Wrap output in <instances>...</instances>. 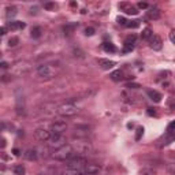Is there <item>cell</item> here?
<instances>
[{
    "instance_id": "cell-16",
    "label": "cell",
    "mask_w": 175,
    "mask_h": 175,
    "mask_svg": "<svg viewBox=\"0 0 175 175\" xmlns=\"http://www.w3.org/2000/svg\"><path fill=\"white\" fill-rule=\"evenodd\" d=\"M23 156H25V159H27V160H30V161L37 160V157H38L37 150L36 149H27L26 152L23 153Z\"/></svg>"
},
{
    "instance_id": "cell-41",
    "label": "cell",
    "mask_w": 175,
    "mask_h": 175,
    "mask_svg": "<svg viewBox=\"0 0 175 175\" xmlns=\"http://www.w3.org/2000/svg\"><path fill=\"white\" fill-rule=\"evenodd\" d=\"M0 67H2V69H7V67H8V64L6 63V62H2V64H0Z\"/></svg>"
},
{
    "instance_id": "cell-39",
    "label": "cell",
    "mask_w": 175,
    "mask_h": 175,
    "mask_svg": "<svg viewBox=\"0 0 175 175\" xmlns=\"http://www.w3.org/2000/svg\"><path fill=\"white\" fill-rule=\"evenodd\" d=\"M13 153H14V155H15V156H19V155H21V150H19V149H17V148H15V149L13 150Z\"/></svg>"
},
{
    "instance_id": "cell-15",
    "label": "cell",
    "mask_w": 175,
    "mask_h": 175,
    "mask_svg": "<svg viewBox=\"0 0 175 175\" xmlns=\"http://www.w3.org/2000/svg\"><path fill=\"white\" fill-rule=\"evenodd\" d=\"M146 94H148V97L152 101H155V103H160L161 94L159 93L157 90H152V89H149V90H146Z\"/></svg>"
},
{
    "instance_id": "cell-23",
    "label": "cell",
    "mask_w": 175,
    "mask_h": 175,
    "mask_svg": "<svg viewBox=\"0 0 175 175\" xmlns=\"http://www.w3.org/2000/svg\"><path fill=\"white\" fill-rule=\"evenodd\" d=\"M84 170H73V168H67V171L63 175H81Z\"/></svg>"
},
{
    "instance_id": "cell-44",
    "label": "cell",
    "mask_w": 175,
    "mask_h": 175,
    "mask_svg": "<svg viewBox=\"0 0 175 175\" xmlns=\"http://www.w3.org/2000/svg\"><path fill=\"white\" fill-rule=\"evenodd\" d=\"M81 175H89V174H86V173H85V171H84V173H82Z\"/></svg>"
},
{
    "instance_id": "cell-36",
    "label": "cell",
    "mask_w": 175,
    "mask_h": 175,
    "mask_svg": "<svg viewBox=\"0 0 175 175\" xmlns=\"http://www.w3.org/2000/svg\"><path fill=\"white\" fill-rule=\"evenodd\" d=\"M173 130H175V121H173L168 125V131H173Z\"/></svg>"
},
{
    "instance_id": "cell-19",
    "label": "cell",
    "mask_w": 175,
    "mask_h": 175,
    "mask_svg": "<svg viewBox=\"0 0 175 175\" xmlns=\"http://www.w3.org/2000/svg\"><path fill=\"white\" fill-rule=\"evenodd\" d=\"M141 37H142V40H149L153 37V32H152V29L150 27H146V29H144L142 30V34H141Z\"/></svg>"
},
{
    "instance_id": "cell-7",
    "label": "cell",
    "mask_w": 175,
    "mask_h": 175,
    "mask_svg": "<svg viewBox=\"0 0 175 175\" xmlns=\"http://www.w3.org/2000/svg\"><path fill=\"white\" fill-rule=\"evenodd\" d=\"M67 130V123L63 121H56L51 123V133L52 134H63Z\"/></svg>"
},
{
    "instance_id": "cell-40",
    "label": "cell",
    "mask_w": 175,
    "mask_h": 175,
    "mask_svg": "<svg viewBox=\"0 0 175 175\" xmlns=\"http://www.w3.org/2000/svg\"><path fill=\"white\" fill-rule=\"evenodd\" d=\"M6 32H7V27L3 26V27H2V36H6Z\"/></svg>"
},
{
    "instance_id": "cell-17",
    "label": "cell",
    "mask_w": 175,
    "mask_h": 175,
    "mask_svg": "<svg viewBox=\"0 0 175 175\" xmlns=\"http://www.w3.org/2000/svg\"><path fill=\"white\" fill-rule=\"evenodd\" d=\"M17 14H18L17 7H14V6H10V7L6 8V17H7L8 19H10V18H13V17H15Z\"/></svg>"
},
{
    "instance_id": "cell-28",
    "label": "cell",
    "mask_w": 175,
    "mask_h": 175,
    "mask_svg": "<svg viewBox=\"0 0 175 175\" xmlns=\"http://www.w3.org/2000/svg\"><path fill=\"white\" fill-rule=\"evenodd\" d=\"M134 41H136V36L131 34V36H129V37L126 38L125 44H134Z\"/></svg>"
},
{
    "instance_id": "cell-45",
    "label": "cell",
    "mask_w": 175,
    "mask_h": 175,
    "mask_svg": "<svg viewBox=\"0 0 175 175\" xmlns=\"http://www.w3.org/2000/svg\"><path fill=\"white\" fill-rule=\"evenodd\" d=\"M37 175H45V174H37Z\"/></svg>"
},
{
    "instance_id": "cell-29",
    "label": "cell",
    "mask_w": 175,
    "mask_h": 175,
    "mask_svg": "<svg viewBox=\"0 0 175 175\" xmlns=\"http://www.w3.org/2000/svg\"><path fill=\"white\" fill-rule=\"evenodd\" d=\"M144 134V127H138L137 129V134H136V140H141V136Z\"/></svg>"
},
{
    "instance_id": "cell-3",
    "label": "cell",
    "mask_w": 175,
    "mask_h": 175,
    "mask_svg": "<svg viewBox=\"0 0 175 175\" xmlns=\"http://www.w3.org/2000/svg\"><path fill=\"white\" fill-rule=\"evenodd\" d=\"M78 107L74 105L71 103H66V104H62L56 108V113L59 116H63V118H70V116H74L78 113Z\"/></svg>"
},
{
    "instance_id": "cell-9",
    "label": "cell",
    "mask_w": 175,
    "mask_h": 175,
    "mask_svg": "<svg viewBox=\"0 0 175 175\" xmlns=\"http://www.w3.org/2000/svg\"><path fill=\"white\" fill-rule=\"evenodd\" d=\"M84 171L89 175H97L101 171V165L96 164V163H92V164H86V167L84 168Z\"/></svg>"
},
{
    "instance_id": "cell-5",
    "label": "cell",
    "mask_w": 175,
    "mask_h": 175,
    "mask_svg": "<svg viewBox=\"0 0 175 175\" xmlns=\"http://www.w3.org/2000/svg\"><path fill=\"white\" fill-rule=\"evenodd\" d=\"M73 148H74V152H77L78 155H86L90 152V144L85 142V141H78V142H75V145H73Z\"/></svg>"
},
{
    "instance_id": "cell-1",
    "label": "cell",
    "mask_w": 175,
    "mask_h": 175,
    "mask_svg": "<svg viewBox=\"0 0 175 175\" xmlns=\"http://www.w3.org/2000/svg\"><path fill=\"white\" fill-rule=\"evenodd\" d=\"M74 148H73L71 144H64L60 148H56L52 153V159L56 161H66L70 160L74 155Z\"/></svg>"
},
{
    "instance_id": "cell-4",
    "label": "cell",
    "mask_w": 175,
    "mask_h": 175,
    "mask_svg": "<svg viewBox=\"0 0 175 175\" xmlns=\"http://www.w3.org/2000/svg\"><path fill=\"white\" fill-rule=\"evenodd\" d=\"M88 161L81 156L77 157H71L70 160H67V168H73V170H84L86 167Z\"/></svg>"
},
{
    "instance_id": "cell-20",
    "label": "cell",
    "mask_w": 175,
    "mask_h": 175,
    "mask_svg": "<svg viewBox=\"0 0 175 175\" xmlns=\"http://www.w3.org/2000/svg\"><path fill=\"white\" fill-rule=\"evenodd\" d=\"M111 79L112 81H121V79H123V74H122V71L121 70H116V71H113V73H111Z\"/></svg>"
},
{
    "instance_id": "cell-21",
    "label": "cell",
    "mask_w": 175,
    "mask_h": 175,
    "mask_svg": "<svg viewBox=\"0 0 175 175\" xmlns=\"http://www.w3.org/2000/svg\"><path fill=\"white\" fill-rule=\"evenodd\" d=\"M14 174L15 175H25L26 173V170H25V167H23L22 164H17V165H14Z\"/></svg>"
},
{
    "instance_id": "cell-24",
    "label": "cell",
    "mask_w": 175,
    "mask_h": 175,
    "mask_svg": "<svg viewBox=\"0 0 175 175\" xmlns=\"http://www.w3.org/2000/svg\"><path fill=\"white\" fill-rule=\"evenodd\" d=\"M140 26V21H129L126 27H131V29H137Z\"/></svg>"
},
{
    "instance_id": "cell-37",
    "label": "cell",
    "mask_w": 175,
    "mask_h": 175,
    "mask_svg": "<svg viewBox=\"0 0 175 175\" xmlns=\"http://www.w3.org/2000/svg\"><path fill=\"white\" fill-rule=\"evenodd\" d=\"M127 88H133V89H137V88H140V85H138V84H127Z\"/></svg>"
},
{
    "instance_id": "cell-32",
    "label": "cell",
    "mask_w": 175,
    "mask_h": 175,
    "mask_svg": "<svg viewBox=\"0 0 175 175\" xmlns=\"http://www.w3.org/2000/svg\"><path fill=\"white\" fill-rule=\"evenodd\" d=\"M133 50H134V45L133 44H125L123 52H130V51H133Z\"/></svg>"
},
{
    "instance_id": "cell-13",
    "label": "cell",
    "mask_w": 175,
    "mask_h": 175,
    "mask_svg": "<svg viewBox=\"0 0 175 175\" xmlns=\"http://www.w3.org/2000/svg\"><path fill=\"white\" fill-rule=\"evenodd\" d=\"M97 63H99V66L103 70H109V69H112V67L116 64L113 60H109V59H99V60H97Z\"/></svg>"
},
{
    "instance_id": "cell-31",
    "label": "cell",
    "mask_w": 175,
    "mask_h": 175,
    "mask_svg": "<svg viewBox=\"0 0 175 175\" xmlns=\"http://www.w3.org/2000/svg\"><path fill=\"white\" fill-rule=\"evenodd\" d=\"M85 34L86 36H93L94 34V29L93 27H86V29H85Z\"/></svg>"
},
{
    "instance_id": "cell-12",
    "label": "cell",
    "mask_w": 175,
    "mask_h": 175,
    "mask_svg": "<svg viewBox=\"0 0 175 175\" xmlns=\"http://www.w3.org/2000/svg\"><path fill=\"white\" fill-rule=\"evenodd\" d=\"M7 26H8V29H10V30L15 32V30H22V29H25L26 23L22 22V21H11V22L7 23Z\"/></svg>"
},
{
    "instance_id": "cell-30",
    "label": "cell",
    "mask_w": 175,
    "mask_h": 175,
    "mask_svg": "<svg viewBox=\"0 0 175 175\" xmlns=\"http://www.w3.org/2000/svg\"><path fill=\"white\" fill-rule=\"evenodd\" d=\"M116 21H118V23H119V25H122V26H126V25H127V22H129V21H126L123 17H118V19H116Z\"/></svg>"
},
{
    "instance_id": "cell-10",
    "label": "cell",
    "mask_w": 175,
    "mask_h": 175,
    "mask_svg": "<svg viewBox=\"0 0 175 175\" xmlns=\"http://www.w3.org/2000/svg\"><path fill=\"white\" fill-rule=\"evenodd\" d=\"M119 8H122V10L129 15H137L138 14V8H136L131 4H129V3H121V4H119Z\"/></svg>"
},
{
    "instance_id": "cell-2",
    "label": "cell",
    "mask_w": 175,
    "mask_h": 175,
    "mask_svg": "<svg viewBox=\"0 0 175 175\" xmlns=\"http://www.w3.org/2000/svg\"><path fill=\"white\" fill-rule=\"evenodd\" d=\"M37 74L42 79H52L59 74V69L52 64H40L37 67Z\"/></svg>"
},
{
    "instance_id": "cell-22",
    "label": "cell",
    "mask_w": 175,
    "mask_h": 175,
    "mask_svg": "<svg viewBox=\"0 0 175 175\" xmlns=\"http://www.w3.org/2000/svg\"><path fill=\"white\" fill-rule=\"evenodd\" d=\"M30 36H32L33 38H40L41 37V27L36 26L32 29V32H30Z\"/></svg>"
},
{
    "instance_id": "cell-35",
    "label": "cell",
    "mask_w": 175,
    "mask_h": 175,
    "mask_svg": "<svg viewBox=\"0 0 175 175\" xmlns=\"http://www.w3.org/2000/svg\"><path fill=\"white\" fill-rule=\"evenodd\" d=\"M170 40H171V42H173V44H175V29L171 30V33H170Z\"/></svg>"
},
{
    "instance_id": "cell-6",
    "label": "cell",
    "mask_w": 175,
    "mask_h": 175,
    "mask_svg": "<svg viewBox=\"0 0 175 175\" xmlns=\"http://www.w3.org/2000/svg\"><path fill=\"white\" fill-rule=\"evenodd\" d=\"M51 136H52V133L45 130V129H37V130H34V138L37 141H40V142H48Z\"/></svg>"
},
{
    "instance_id": "cell-26",
    "label": "cell",
    "mask_w": 175,
    "mask_h": 175,
    "mask_svg": "<svg viewBox=\"0 0 175 175\" xmlns=\"http://www.w3.org/2000/svg\"><path fill=\"white\" fill-rule=\"evenodd\" d=\"M18 42H19V38L18 37H11L8 40V47H17Z\"/></svg>"
},
{
    "instance_id": "cell-38",
    "label": "cell",
    "mask_w": 175,
    "mask_h": 175,
    "mask_svg": "<svg viewBox=\"0 0 175 175\" xmlns=\"http://www.w3.org/2000/svg\"><path fill=\"white\" fill-rule=\"evenodd\" d=\"M138 7H140V8H148V4L141 2V3H138Z\"/></svg>"
},
{
    "instance_id": "cell-14",
    "label": "cell",
    "mask_w": 175,
    "mask_h": 175,
    "mask_svg": "<svg viewBox=\"0 0 175 175\" xmlns=\"http://www.w3.org/2000/svg\"><path fill=\"white\" fill-rule=\"evenodd\" d=\"M146 14H148L149 19H159L160 15H161V11L159 10L157 7H150L149 11H146Z\"/></svg>"
},
{
    "instance_id": "cell-8",
    "label": "cell",
    "mask_w": 175,
    "mask_h": 175,
    "mask_svg": "<svg viewBox=\"0 0 175 175\" xmlns=\"http://www.w3.org/2000/svg\"><path fill=\"white\" fill-rule=\"evenodd\" d=\"M48 144H50V146H58V148H60L62 145H64V138L62 134H52Z\"/></svg>"
},
{
    "instance_id": "cell-18",
    "label": "cell",
    "mask_w": 175,
    "mask_h": 175,
    "mask_svg": "<svg viewBox=\"0 0 175 175\" xmlns=\"http://www.w3.org/2000/svg\"><path fill=\"white\" fill-rule=\"evenodd\" d=\"M103 50L105 52H109V54H115L116 47L112 44V42H104V44H103Z\"/></svg>"
},
{
    "instance_id": "cell-25",
    "label": "cell",
    "mask_w": 175,
    "mask_h": 175,
    "mask_svg": "<svg viewBox=\"0 0 175 175\" xmlns=\"http://www.w3.org/2000/svg\"><path fill=\"white\" fill-rule=\"evenodd\" d=\"M140 175H156V171L152 170V168H144L140 173Z\"/></svg>"
},
{
    "instance_id": "cell-11",
    "label": "cell",
    "mask_w": 175,
    "mask_h": 175,
    "mask_svg": "<svg viewBox=\"0 0 175 175\" xmlns=\"http://www.w3.org/2000/svg\"><path fill=\"white\" fill-rule=\"evenodd\" d=\"M149 44H150V48H152V50H155V51H160V50H161L163 42H161V38L159 37V36L153 34V37L149 40Z\"/></svg>"
},
{
    "instance_id": "cell-27",
    "label": "cell",
    "mask_w": 175,
    "mask_h": 175,
    "mask_svg": "<svg viewBox=\"0 0 175 175\" xmlns=\"http://www.w3.org/2000/svg\"><path fill=\"white\" fill-rule=\"evenodd\" d=\"M74 27H75V23H70V25H66V26H64L63 29H64V32H66L67 34H70V33H73Z\"/></svg>"
},
{
    "instance_id": "cell-33",
    "label": "cell",
    "mask_w": 175,
    "mask_h": 175,
    "mask_svg": "<svg viewBox=\"0 0 175 175\" xmlns=\"http://www.w3.org/2000/svg\"><path fill=\"white\" fill-rule=\"evenodd\" d=\"M167 170L170 171V174L175 175V164H168V165H167Z\"/></svg>"
},
{
    "instance_id": "cell-34",
    "label": "cell",
    "mask_w": 175,
    "mask_h": 175,
    "mask_svg": "<svg viewBox=\"0 0 175 175\" xmlns=\"http://www.w3.org/2000/svg\"><path fill=\"white\" fill-rule=\"evenodd\" d=\"M44 8H47V10H52V8H55V4L54 3H45Z\"/></svg>"
},
{
    "instance_id": "cell-43",
    "label": "cell",
    "mask_w": 175,
    "mask_h": 175,
    "mask_svg": "<svg viewBox=\"0 0 175 175\" xmlns=\"http://www.w3.org/2000/svg\"><path fill=\"white\" fill-rule=\"evenodd\" d=\"M6 146V140H2V148H4Z\"/></svg>"
},
{
    "instance_id": "cell-42",
    "label": "cell",
    "mask_w": 175,
    "mask_h": 175,
    "mask_svg": "<svg viewBox=\"0 0 175 175\" xmlns=\"http://www.w3.org/2000/svg\"><path fill=\"white\" fill-rule=\"evenodd\" d=\"M148 115H155V109H153V108H149V109H148Z\"/></svg>"
}]
</instances>
